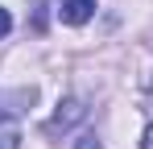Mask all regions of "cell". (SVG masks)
<instances>
[{
	"label": "cell",
	"mask_w": 153,
	"mask_h": 149,
	"mask_svg": "<svg viewBox=\"0 0 153 149\" xmlns=\"http://www.w3.org/2000/svg\"><path fill=\"white\" fill-rule=\"evenodd\" d=\"M83 116H87V104H83V99H62L58 112L46 120V133H66V128H75Z\"/></svg>",
	"instance_id": "obj_1"
},
{
	"label": "cell",
	"mask_w": 153,
	"mask_h": 149,
	"mask_svg": "<svg viewBox=\"0 0 153 149\" xmlns=\"http://www.w3.org/2000/svg\"><path fill=\"white\" fill-rule=\"evenodd\" d=\"M0 149H21V128L13 108H4V99H0Z\"/></svg>",
	"instance_id": "obj_2"
},
{
	"label": "cell",
	"mask_w": 153,
	"mask_h": 149,
	"mask_svg": "<svg viewBox=\"0 0 153 149\" xmlns=\"http://www.w3.org/2000/svg\"><path fill=\"white\" fill-rule=\"evenodd\" d=\"M91 13H95V0H62V21L66 25L91 21Z\"/></svg>",
	"instance_id": "obj_3"
},
{
	"label": "cell",
	"mask_w": 153,
	"mask_h": 149,
	"mask_svg": "<svg viewBox=\"0 0 153 149\" xmlns=\"http://www.w3.org/2000/svg\"><path fill=\"white\" fill-rule=\"evenodd\" d=\"M75 149H100V137H95V133H83Z\"/></svg>",
	"instance_id": "obj_4"
},
{
	"label": "cell",
	"mask_w": 153,
	"mask_h": 149,
	"mask_svg": "<svg viewBox=\"0 0 153 149\" xmlns=\"http://www.w3.org/2000/svg\"><path fill=\"white\" fill-rule=\"evenodd\" d=\"M8 29H13V17H8V8H0V37H8Z\"/></svg>",
	"instance_id": "obj_5"
},
{
	"label": "cell",
	"mask_w": 153,
	"mask_h": 149,
	"mask_svg": "<svg viewBox=\"0 0 153 149\" xmlns=\"http://www.w3.org/2000/svg\"><path fill=\"white\" fill-rule=\"evenodd\" d=\"M141 149H153V124L145 128V137H141Z\"/></svg>",
	"instance_id": "obj_6"
},
{
	"label": "cell",
	"mask_w": 153,
	"mask_h": 149,
	"mask_svg": "<svg viewBox=\"0 0 153 149\" xmlns=\"http://www.w3.org/2000/svg\"><path fill=\"white\" fill-rule=\"evenodd\" d=\"M149 99H153V79H149Z\"/></svg>",
	"instance_id": "obj_7"
}]
</instances>
